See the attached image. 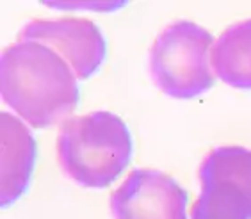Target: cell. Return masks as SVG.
Listing matches in <instances>:
<instances>
[{"label": "cell", "mask_w": 251, "mask_h": 219, "mask_svg": "<svg viewBox=\"0 0 251 219\" xmlns=\"http://www.w3.org/2000/svg\"><path fill=\"white\" fill-rule=\"evenodd\" d=\"M77 80L72 66L47 45L16 41L2 50V100L32 127L66 122L78 102Z\"/></svg>", "instance_id": "1"}, {"label": "cell", "mask_w": 251, "mask_h": 219, "mask_svg": "<svg viewBox=\"0 0 251 219\" xmlns=\"http://www.w3.org/2000/svg\"><path fill=\"white\" fill-rule=\"evenodd\" d=\"M132 155L126 123L109 111L68 118L57 136V161L75 184L101 189L116 180Z\"/></svg>", "instance_id": "2"}, {"label": "cell", "mask_w": 251, "mask_h": 219, "mask_svg": "<svg viewBox=\"0 0 251 219\" xmlns=\"http://www.w3.org/2000/svg\"><path fill=\"white\" fill-rule=\"evenodd\" d=\"M214 38L205 27L176 20L160 30L148 54L155 86L173 98H191L212 88L210 50Z\"/></svg>", "instance_id": "3"}, {"label": "cell", "mask_w": 251, "mask_h": 219, "mask_svg": "<svg viewBox=\"0 0 251 219\" xmlns=\"http://www.w3.org/2000/svg\"><path fill=\"white\" fill-rule=\"evenodd\" d=\"M189 195L168 173L137 168L111 195L114 219H187Z\"/></svg>", "instance_id": "4"}, {"label": "cell", "mask_w": 251, "mask_h": 219, "mask_svg": "<svg viewBox=\"0 0 251 219\" xmlns=\"http://www.w3.org/2000/svg\"><path fill=\"white\" fill-rule=\"evenodd\" d=\"M18 41H36L50 47L72 66L77 78L91 77L105 57L103 34L87 18L29 20L20 29Z\"/></svg>", "instance_id": "5"}, {"label": "cell", "mask_w": 251, "mask_h": 219, "mask_svg": "<svg viewBox=\"0 0 251 219\" xmlns=\"http://www.w3.org/2000/svg\"><path fill=\"white\" fill-rule=\"evenodd\" d=\"M198 176L201 191L191 209V219H251V201L226 145L216 146L203 157Z\"/></svg>", "instance_id": "6"}, {"label": "cell", "mask_w": 251, "mask_h": 219, "mask_svg": "<svg viewBox=\"0 0 251 219\" xmlns=\"http://www.w3.org/2000/svg\"><path fill=\"white\" fill-rule=\"evenodd\" d=\"M0 130H2L0 193H2V205H9L11 201L18 200L29 187L36 161V141L24 120L13 116L11 112H2Z\"/></svg>", "instance_id": "7"}, {"label": "cell", "mask_w": 251, "mask_h": 219, "mask_svg": "<svg viewBox=\"0 0 251 219\" xmlns=\"http://www.w3.org/2000/svg\"><path fill=\"white\" fill-rule=\"evenodd\" d=\"M214 75L239 89H251V18L230 25L210 50Z\"/></svg>", "instance_id": "8"}, {"label": "cell", "mask_w": 251, "mask_h": 219, "mask_svg": "<svg viewBox=\"0 0 251 219\" xmlns=\"http://www.w3.org/2000/svg\"><path fill=\"white\" fill-rule=\"evenodd\" d=\"M226 146H228V155H230L233 170H235L237 176L244 184V189H246L248 198L251 201V150L237 145H226Z\"/></svg>", "instance_id": "9"}]
</instances>
